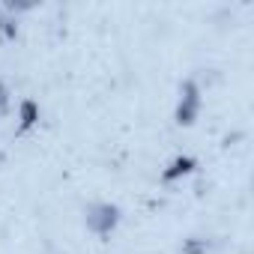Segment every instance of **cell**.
I'll list each match as a JSON object with an SVG mask.
<instances>
[{"label":"cell","mask_w":254,"mask_h":254,"mask_svg":"<svg viewBox=\"0 0 254 254\" xmlns=\"http://www.w3.org/2000/svg\"><path fill=\"white\" fill-rule=\"evenodd\" d=\"M84 224L96 236H111L117 230V224H120V206L117 203H108V200L90 203L84 209Z\"/></svg>","instance_id":"obj_1"},{"label":"cell","mask_w":254,"mask_h":254,"mask_svg":"<svg viewBox=\"0 0 254 254\" xmlns=\"http://www.w3.org/2000/svg\"><path fill=\"white\" fill-rule=\"evenodd\" d=\"M200 105H203V96H200V84L194 78L183 81L180 87V102H177V123L180 126H191L200 114Z\"/></svg>","instance_id":"obj_2"},{"label":"cell","mask_w":254,"mask_h":254,"mask_svg":"<svg viewBox=\"0 0 254 254\" xmlns=\"http://www.w3.org/2000/svg\"><path fill=\"white\" fill-rule=\"evenodd\" d=\"M36 123H39V105L33 99H24L18 105V132H30Z\"/></svg>","instance_id":"obj_3"},{"label":"cell","mask_w":254,"mask_h":254,"mask_svg":"<svg viewBox=\"0 0 254 254\" xmlns=\"http://www.w3.org/2000/svg\"><path fill=\"white\" fill-rule=\"evenodd\" d=\"M194 165H197V162H194L191 156H177V159L168 165V171L162 174V180H165V183H174V180H180V177L191 174V171H194Z\"/></svg>","instance_id":"obj_4"},{"label":"cell","mask_w":254,"mask_h":254,"mask_svg":"<svg viewBox=\"0 0 254 254\" xmlns=\"http://www.w3.org/2000/svg\"><path fill=\"white\" fill-rule=\"evenodd\" d=\"M9 108H12V96H9V87L0 81V117H6L9 114Z\"/></svg>","instance_id":"obj_5"}]
</instances>
